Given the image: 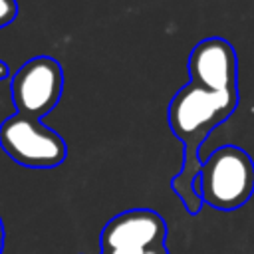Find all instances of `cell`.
Returning a JSON list of instances; mask_svg holds the SVG:
<instances>
[{
    "label": "cell",
    "mask_w": 254,
    "mask_h": 254,
    "mask_svg": "<svg viewBox=\"0 0 254 254\" xmlns=\"http://www.w3.org/2000/svg\"><path fill=\"white\" fill-rule=\"evenodd\" d=\"M238 105V89L212 91L192 81L183 85L169 103V127L183 143V165L171 181V189L183 200L189 214H198L202 200L196 192V177L200 173V147L206 137L224 123Z\"/></svg>",
    "instance_id": "cell-1"
},
{
    "label": "cell",
    "mask_w": 254,
    "mask_h": 254,
    "mask_svg": "<svg viewBox=\"0 0 254 254\" xmlns=\"http://www.w3.org/2000/svg\"><path fill=\"white\" fill-rule=\"evenodd\" d=\"M202 204L230 212L244 206L254 194V159L238 145H222L202 161L196 177Z\"/></svg>",
    "instance_id": "cell-2"
},
{
    "label": "cell",
    "mask_w": 254,
    "mask_h": 254,
    "mask_svg": "<svg viewBox=\"0 0 254 254\" xmlns=\"http://www.w3.org/2000/svg\"><path fill=\"white\" fill-rule=\"evenodd\" d=\"M0 147L18 165L28 169H54L67 157L65 141L60 133L22 113H14L0 123Z\"/></svg>",
    "instance_id": "cell-3"
},
{
    "label": "cell",
    "mask_w": 254,
    "mask_h": 254,
    "mask_svg": "<svg viewBox=\"0 0 254 254\" xmlns=\"http://www.w3.org/2000/svg\"><path fill=\"white\" fill-rule=\"evenodd\" d=\"M10 91L16 113L44 119L62 99L64 69L56 58L36 56L14 71Z\"/></svg>",
    "instance_id": "cell-4"
},
{
    "label": "cell",
    "mask_w": 254,
    "mask_h": 254,
    "mask_svg": "<svg viewBox=\"0 0 254 254\" xmlns=\"http://www.w3.org/2000/svg\"><path fill=\"white\" fill-rule=\"evenodd\" d=\"M165 218L151 208H129L111 216L99 234L101 254L131 252L163 246L167 240Z\"/></svg>",
    "instance_id": "cell-5"
},
{
    "label": "cell",
    "mask_w": 254,
    "mask_h": 254,
    "mask_svg": "<svg viewBox=\"0 0 254 254\" xmlns=\"http://www.w3.org/2000/svg\"><path fill=\"white\" fill-rule=\"evenodd\" d=\"M190 81L212 91L238 89V58L234 46L218 36L200 40L189 56Z\"/></svg>",
    "instance_id": "cell-6"
},
{
    "label": "cell",
    "mask_w": 254,
    "mask_h": 254,
    "mask_svg": "<svg viewBox=\"0 0 254 254\" xmlns=\"http://www.w3.org/2000/svg\"><path fill=\"white\" fill-rule=\"evenodd\" d=\"M18 16V2L16 0H0V30L12 24Z\"/></svg>",
    "instance_id": "cell-7"
},
{
    "label": "cell",
    "mask_w": 254,
    "mask_h": 254,
    "mask_svg": "<svg viewBox=\"0 0 254 254\" xmlns=\"http://www.w3.org/2000/svg\"><path fill=\"white\" fill-rule=\"evenodd\" d=\"M113 254H169L167 244L163 246H155V248H147V250H131V252H113Z\"/></svg>",
    "instance_id": "cell-8"
},
{
    "label": "cell",
    "mask_w": 254,
    "mask_h": 254,
    "mask_svg": "<svg viewBox=\"0 0 254 254\" xmlns=\"http://www.w3.org/2000/svg\"><path fill=\"white\" fill-rule=\"evenodd\" d=\"M8 73H10L8 64H6L4 60H0V81H2V79H6V77H8Z\"/></svg>",
    "instance_id": "cell-9"
},
{
    "label": "cell",
    "mask_w": 254,
    "mask_h": 254,
    "mask_svg": "<svg viewBox=\"0 0 254 254\" xmlns=\"http://www.w3.org/2000/svg\"><path fill=\"white\" fill-rule=\"evenodd\" d=\"M4 244H6V230H4V222L0 218V254L4 252Z\"/></svg>",
    "instance_id": "cell-10"
}]
</instances>
